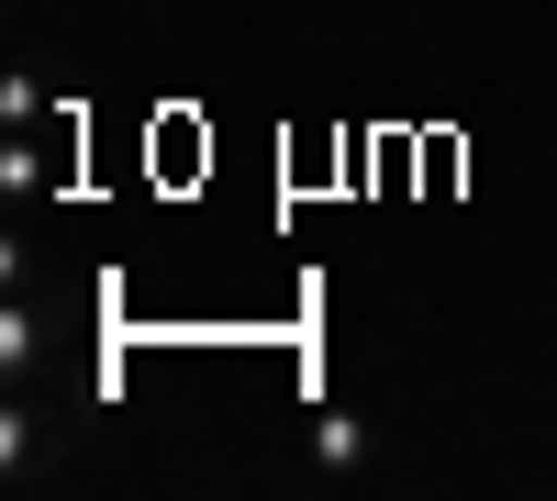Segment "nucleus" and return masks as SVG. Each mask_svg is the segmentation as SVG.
I'll list each match as a JSON object with an SVG mask.
<instances>
[{"instance_id": "1", "label": "nucleus", "mask_w": 557, "mask_h": 501, "mask_svg": "<svg viewBox=\"0 0 557 501\" xmlns=\"http://www.w3.org/2000/svg\"><path fill=\"white\" fill-rule=\"evenodd\" d=\"M368 458H380V435H368L357 413H323L312 424V479H368Z\"/></svg>"}, {"instance_id": "2", "label": "nucleus", "mask_w": 557, "mask_h": 501, "mask_svg": "<svg viewBox=\"0 0 557 501\" xmlns=\"http://www.w3.org/2000/svg\"><path fill=\"white\" fill-rule=\"evenodd\" d=\"M0 468H12V479H34V413H12V424H0Z\"/></svg>"}]
</instances>
